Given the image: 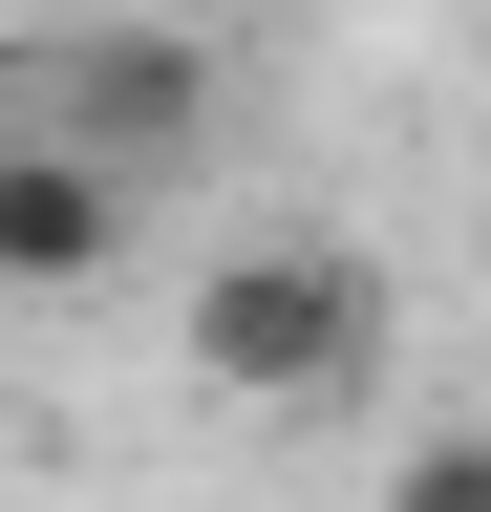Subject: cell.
<instances>
[{
    "label": "cell",
    "instance_id": "1",
    "mask_svg": "<svg viewBox=\"0 0 491 512\" xmlns=\"http://www.w3.org/2000/svg\"><path fill=\"white\" fill-rule=\"evenodd\" d=\"M171 342H193L214 406L321 427V406H363V384H385V278H363V235H235V256H193Z\"/></svg>",
    "mask_w": 491,
    "mask_h": 512
},
{
    "label": "cell",
    "instance_id": "2",
    "mask_svg": "<svg viewBox=\"0 0 491 512\" xmlns=\"http://www.w3.org/2000/svg\"><path fill=\"white\" fill-rule=\"evenodd\" d=\"M214 86H235V64H214L193 22H43L22 64H0V128H43V150L171 192V171L214 150Z\"/></svg>",
    "mask_w": 491,
    "mask_h": 512
},
{
    "label": "cell",
    "instance_id": "3",
    "mask_svg": "<svg viewBox=\"0 0 491 512\" xmlns=\"http://www.w3.org/2000/svg\"><path fill=\"white\" fill-rule=\"evenodd\" d=\"M129 235H150L129 171H86V150H43V128H0V299H107V278H129Z\"/></svg>",
    "mask_w": 491,
    "mask_h": 512
},
{
    "label": "cell",
    "instance_id": "4",
    "mask_svg": "<svg viewBox=\"0 0 491 512\" xmlns=\"http://www.w3.org/2000/svg\"><path fill=\"white\" fill-rule=\"evenodd\" d=\"M385 512H491V406H427L385 448Z\"/></svg>",
    "mask_w": 491,
    "mask_h": 512
}]
</instances>
